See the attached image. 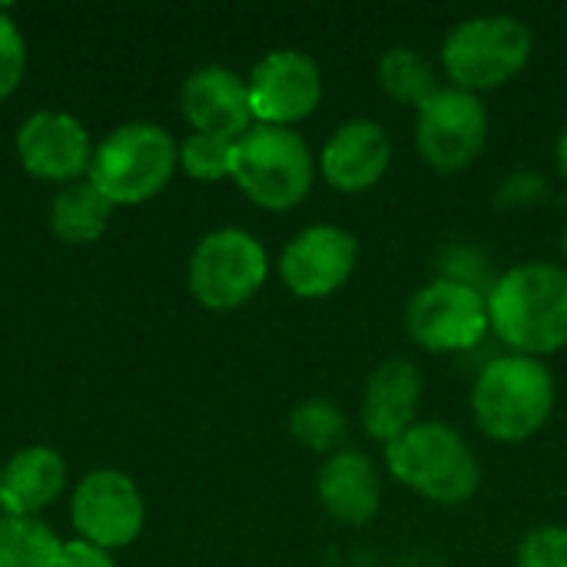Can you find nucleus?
<instances>
[{
    "instance_id": "obj_31",
    "label": "nucleus",
    "mask_w": 567,
    "mask_h": 567,
    "mask_svg": "<svg viewBox=\"0 0 567 567\" xmlns=\"http://www.w3.org/2000/svg\"><path fill=\"white\" fill-rule=\"evenodd\" d=\"M0 478H3V465H0Z\"/></svg>"
},
{
    "instance_id": "obj_8",
    "label": "nucleus",
    "mask_w": 567,
    "mask_h": 567,
    "mask_svg": "<svg viewBox=\"0 0 567 567\" xmlns=\"http://www.w3.org/2000/svg\"><path fill=\"white\" fill-rule=\"evenodd\" d=\"M488 143V110L478 93L458 86H439L432 100L419 106L415 146L422 159L439 173L468 169Z\"/></svg>"
},
{
    "instance_id": "obj_23",
    "label": "nucleus",
    "mask_w": 567,
    "mask_h": 567,
    "mask_svg": "<svg viewBox=\"0 0 567 567\" xmlns=\"http://www.w3.org/2000/svg\"><path fill=\"white\" fill-rule=\"evenodd\" d=\"M233 146H236V140H223V136H209V133H193L179 146V163H183V169L193 179L216 183V179H226L233 173Z\"/></svg>"
},
{
    "instance_id": "obj_6",
    "label": "nucleus",
    "mask_w": 567,
    "mask_h": 567,
    "mask_svg": "<svg viewBox=\"0 0 567 567\" xmlns=\"http://www.w3.org/2000/svg\"><path fill=\"white\" fill-rule=\"evenodd\" d=\"M179 163L173 136L153 123H126L113 130L90 159L86 179L113 203L133 206L156 196Z\"/></svg>"
},
{
    "instance_id": "obj_24",
    "label": "nucleus",
    "mask_w": 567,
    "mask_h": 567,
    "mask_svg": "<svg viewBox=\"0 0 567 567\" xmlns=\"http://www.w3.org/2000/svg\"><path fill=\"white\" fill-rule=\"evenodd\" d=\"M439 279H449V282H458V286H468L475 292H482L488 299L492 286L498 276H492V262L482 249L475 246H452L445 249V256L439 259Z\"/></svg>"
},
{
    "instance_id": "obj_18",
    "label": "nucleus",
    "mask_w": 567,
    "mask_h": 567,
    "mask_svg": "<svg viewBox=\"0 0 567 567\" xmlns=\"http://www.w3.org/2000/svg\"><path fill=\"white\" fill-rule=\"evenodd\" d=\"M63 482H66V468L53 449L43 445L23 449L3 465L0 508L13 518H33L63 492Z\"/></svg>"
},
{
    "instance_id": "obj_28",
    "label": "nucleus",
    "mask_w": 567,
    "mask_h": 567,
    "mask_svg": "<svg viewBox=\"0 0 567 567\" xmlns=\"http://www.w3.org/2000/svg\"><path fill=\"white\" fill-rule=\"evenodd\" d=\"M60 567H116L110 551L100 548V545H90V542H66L63 551H60Z\"/></svg>"
},
{
    "instance_id": "obj_10",
    "label": "nucleus",
    "mask_w": 567,
    "mask_h": 567,
    "mask_svg": "<svg viewBox=\"0 0 567 567\" xmlns=\"http://www.w3.org/2000/svg\"><path fill=\"white\" fill-rule=\"evenodd\" d=\"M252 120L266 126H289L312 116L322 100V73L316 60L302 50H272L266 53L249 80Z\"/></svg>"
},
{
    "instance_id": "obj_11",
    "label": "nucleus",
    "mask_w": 567,
    "mask_h": 567,
    "mask_svg": "<svg viewBox=\"0 0 567 567\" xmlns=\"http://www.w3.org/2000/svg\"><path fill=\"white\" fill-rule=\"evenodd\" d=\"M70 518L83 542L123 548L143 532V498L123 472H90L73 492Z\"/></svg>"
},
{
    "instance_id": "obj_2",
    "label": "nucleus",
    "mask_w": 567,
    "mask_h": 567,
    "mask_svg": "<svg viewBox=\"0 0 567 567\" xmlns=\"http://www.w3.org/2000/svg\"><path fill=\"white\" fill-rule=\"evenodd\" d=\"M555 409V379L542 359L498 355L472 385V415L495 442H525L538 435Z\"/></svg>"
},
{
    "instance_id": "obj_12",
    "label": "nucleus",
    "mask_w": 567,
    "mask_h": 567,
    "mask_svg": "<svg viewBox=\"0 0 567 567\" xmlns=\"http://www.w3.org/2000/svg\"><path fill=\"white\" fill-rule=\"evenodd\" d=\"M359 243L342 226H309L302 229L279 259V276L299 299H326L342 289L355 269Z\"/></svg>"
},
{
    "instance_id": "obj_7",
    "label": "nucleus",
    "mask_w": 567,
    "mask_h": 567,
    "mask_svg": "<svg viewBox=\"0 0 567 567\" xmlns=\"http://www.w3.org/2000/svg\"><path fill=\"white\" fill-rule=\"evenodd\" d=\"M269 259L246 229L209 233L189 259V289L206 309H236L266 282Z\"/></svg>"
},
{
    "instance_id": "obj_21",
    "label": "nucleus",
    "mask_w": 567,
    "mask_h": 567,
    "mask_svg": "<svg viewBox=\"0 0 567 567\" xmlns=\"http://www.w3.org/2000/svg\"><path fill=\"white\" fill-rule=\"evenodd\" d=\"M379 83H382V90L392 100L409 103L415 110L439 93L432 63L419 50H412V47H392L389 53H382V60H379Z\"/></svg>"
},
{
    "instance_id": "obj_4",
    "label": "nucleus",
    "mask_w": 567,
    "mask_h": 567,
    "mask_svg": "<svg viewBox=\"0 0 567 567\" xmlns=\"http://www.w3.org/2000/svg\"><path fill=\"white\" fill-rule=\"evenodd\" d=\"M532 27L508 13H482L455 23L442 43V66L452 86L482 93L515 80L532 60Z\"/></svg>"
},
{
    "instance_id": "obj_19",
    "label": "nucleus",
    "mask_w": 567,
    "mask_h": 567,
    "mask_svg": "<svg viewBox=\"0 0 567 567\" xmlns=\"http://www.w3.org/2000/svg\"><path fill=\"white\" fill-rule=\"evenodd\" d=\"M113 203L86 179L70 183L50 206V229L66 243H93L110 223Z\"/></svg>"
},
{
    "instance_id": "obj_29",
    "label": "nucleus",
    "mask_w": 567,
    "mask_h": 567,
    "mask_svg": "<svg viewBox=\"0 0 567 567\" xmlns=\"http://www.w3.org/2000/svg\"><path fill=\"white\" fill-rule=\"evenodd\" d=\"M555 163H558V173L567 179V126L561 130L558 143H555Z\"/></svg>"
},
{
    "instance_id": "obj_16",
    "label": "nucleus",
    "mask_w": 567,
    "mask_h": 567,
    "mask_svg": "<svg viewBox=\"0 0 567 567\" xmlns=\"http://www.w3.org/2000/svg\"><path fill=\"white\" fill-rule=\"evenodd\" d=\"M422 399V372L409 359H389L382 362L362 395V425L375 442H395L402 432L415 425Z\"/></svg>"
},
{
    "instance_id": "obj_25",
    "label": "nucleus",
    "mask_w": 567,
    "mask_h": 567,
    "mask_svg": "<svg viewBox=\"0 0 567 567\" xmlns=\"http://www.w3.org/2000/svg\"><path fill=\"white\" fill-rule=\"evenodd\" d=\"M515 567H567L565 525H542L528 532L518 545Z\"/></svg>"
},
{
    "instance_id": "obj_15",
    "label": "nucleus",
    "mask_w": 567,
    "mask_h": 567,
    "mask_svg": "<svg viewBox=\"0 0 567 567\" xmlns=\"http://www.w3.org/2000/svg\"><path fill=\"white\" fill-rule=\"evenodd\" d=\"M183 113L196 133L239 140L252 126L249 86L226 66H203L183 83Z\"/></svg>"
},
{
    "instance_id": "obj_30",
    "label": "nucleus",
    "mask_w": 567,
    "mask_h": 567,
    "mask_svg": "<svg viewBox=\"0 0 567 567\" xmlns=\"http://www.w3.org/2000/svg\"><path fill=\"white\" fill-rule=\"evenodd\" d=\"M561 249H565V256H567V226H565V239H561Z\"/></svg>"
},
{
    "instance_id": "obj_3",
    "label": "nucleus",
    "mask_w": 567,
    "mask_h": 567,
    "mask_svg": "<svg viewBox=\"0 0 567 567\" xmlns=\"http://www.w3.org/2000/svg\"><path fill=\"white\" fill-rule=\"evenodd\" d=\"M392 478L435 505H462L482 485V465L472 445L445 422H415L385 445Z\"/></svg>"
},
{
    "instance_id": "obj_14",
    "label": "nucleus",
    "mask_w": 567,
    "mask_h": 567,
    "mask_svg": "<svg viewBox=\"0 0 567 567\" xmlns=\"http://www.w3.org/2000/svg\"><path fill=\"white\" fill-rule=\"evenodd\" d=\"M392 163V140L375 120H349L322 146L319 166L332 189L365 193L372 189Z\"/></svg>"
},
{
    "instance_id": "obj_1",
    "label": "nucleus",
    "mask_w": 567,
    "mask_h": 567,
    "mask_svg": "<svg viewBox=\"0 0 567 567\" xmlns=\"http://www.w3.org/2000/svg\"><path fill=\"white\" fill-rule=\"evenodd\" d=\"M488 329L515 352L545 359L567 346V269L522 262L488 292Z\"/></svg>"
},
{
    "instance_id": "obj_17",
    "label": "nucleus",
    "mask_w": 567,
    "mask_h": 567,
    "mask_svg": "<svg viewBox=\"0 0 567 567\" xmlns=\"http://www.w3.org/2000/svg\"><path fill=\"white\" fill-rule=\"evenodd\" d=\"M319 502L342 525H369L382 508V478L365 452L342 449L319 472Z\"/></svg>"
},
{
    "instance_id": "obj_26",
    "label": "nucleus",
    "mask_w": 567,
    "mask_h": 567,
    "mask_svg": "<svg viewBox=\"0 0 567 567\" xmlns=\"http://www.w3.org/2000/svg\"><path fill=\"white\" fill-rule=\"evenodd\" d=\"M23 66H27L23 37H20L17 23L7 17V10H0V100L10 96L20 86Z\"/></svg>"
},
{
    "instance_id": "obj_9",
    "label": "nucleus",
    "mask_w": 567,
    "mask_h": 567,
    "mask_svg": "<svg viewBox=\"0 0 567 567\" xmlns=\"http://www.w3.org/2000/svg\"><path fill=\"white\" fill-rule=\"evenodd\" d=\"M405 329L425 352L472 349L488 332V299L468 286L435 279L409 299Z\"/></svg>"
},
{
    "instance_id": "obj_13",
    "label": "nucleus",
    "mask_w": 567,
    "mask_h": 567,
    "mask_svg": "<svg viewBox=\"0 0 567 567\" xmlns=\"http://www.w3.org/2000/svg\"><path fill=\"white\" fill-rule=\"evenodd\" d=\"M17 153L27 173L50 183H76L90 169L93 150L86 130L66 113H33L17 133Z\"/></svg>"
},
{
    "instance_id": "obj_5",
    "label": "nucleus",
    "mask_w": 567,
    "mask_h": 567,
    "mask_svg": "<svg viewBox=\"0 0 567 567\" xmlns=\"http://www.w3.org/2000/svg\"><path fill=\"white\" fill-rule=\"evenodd\" d=\"M312 153L289 126L252 123L233 146V179L262 209L286 213L309 196Z\"/></svg>"
},
{
    "instance_id": "obj_20",
    "label": "nucleus",
    "mask_w": 567,
    "mask_h": 567,
    "mask_svg": "<svg viewBox=\"0 0 567 567\" xmlns=\"http://www.w3.org/2000/svg\"><path fill=\"white\" fill-rule=\"evenodd\" d=\"M63 542L37 518H0V567H60Z\"/></svg>"
},
{
    "instance_id": "obj_27",
    "label": "nucleus",
    "mask_w": 567,
    "mask_h": 567,
    "mask_svg": "<svg viewBox=\"0 0 567 567\" xmlns=\"http://www.w3.org/2000/svg\"><path fill=\"white\" fill-rule=\"evenodd\" d=\"M538 196H545V179L535 176V173H515V176H508L502 183V193H498V199L505 206H528Z\"/></svg>"
},
{
    "instance_id": "obj_22",
    "label": "nucleus",
    "mask_w": 567,
    "mask_h": 567,
    "mask_svg": "<svg viewBox=\"0 0 567 567\" xmlns=\"http://www.w3.org/2000/svg\"><path fill=\"white\" fill-rule=\"evenodd\" d=\"M289 432H292V439L299 445H306L312 452H326V455L332 452L336 455V452H342V442L349 435V422H346V415L332 402L309 399V402L292 409Z\"/></svg>"
}]
</instances>
